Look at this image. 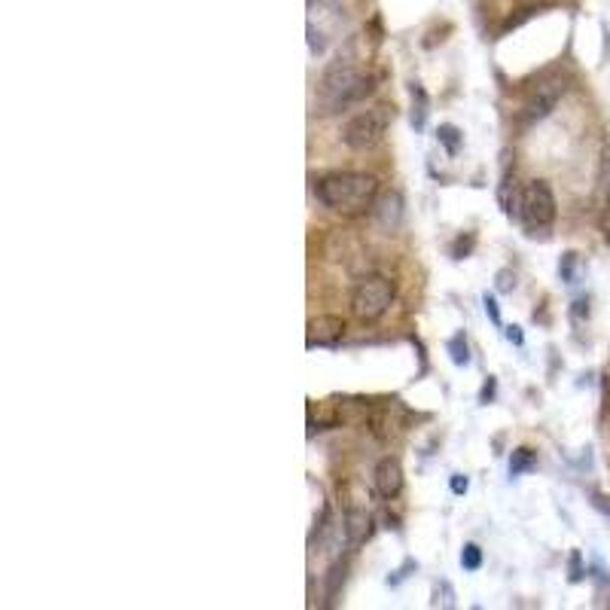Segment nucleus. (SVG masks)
Listing matches in <instances>:
<instances>
[{
    "label": "nucleus",
    "instance_id": "19",
    "mask_svg": "<svg viewBox=\"0 0 610 610\" xmlns=\"http://www.w3.org/2000/svg\"><path fill=\"white\" fill-rule=\"evenodd\" d=\"M473 244H476V235H473V232L458 235V238H455V244H452V257H455V260H464V257L473 251Z\"/></svg>",
    "mask_w": 610,
    "mask_h": 610
},
{
    "label": "nucleus",
    "instance_id": "9",
    "mask_svg": "<svg viewBox=\"0 0 610 610\" xmlns=\"http://www.w3.org/2000/svg\"><path fill=\"white\" fill-rule=\"evenodd\" d=\"M342 531H345V543L351 549H357V546H363L366 540L373 537L376 519H373V513L366 510V507H348L345 519H342Z\"/></svg>",
    "mask_w": 610,
    "mask_h": 610
},
{
    "label": "nucleus",
    "instance_id": "16",
    "mask_svg": "<svg viewBox=\"0 0 610 610\" xmlns=\"http://www.w3.org/2000/svg\"><path fill=\"white\" fill-rule=\"evenodd\" d=\"M345 574H348V565H345V562H336V565L330 568V574H327V604L336 601V595H339V589H342V583H345Z\"/></svg>",
    "mask_w": 610,
    "mask_h": 610
},
{
    "label": "nucleus",
    "instance_id": "23",
    "mask_svg": "<svg viewBox=\"0 0 610 610\" xmlns=\"http://www.w3.org/2000/svg\"><path fill=\"white\" fill-rule=\"evenodd\" d=\"M513 287H516V275H513L510 269H501V272H498V290H501V293H510Z\"/></svg>",
    "mask_w": 610,
    "mask_h": 610
},
{
    "label": "nucleus",
    "instance_id": "4",
    "mask_svg": "<svg viewBox=\"0 0 610 610\" xmlns=\"http://www.w3.org/2000/svg\"><path fill=\"white\" fill-rule=\"evenodd\" d=\"M394 302V281L388 275H363L351 293V315L363 324L379 321Z\"/></svg>",
    "mask_w": 610,
    "mask_h": 610
},
{
    "label": "nucleus",
    "instance_id": "6",
    "mask_svg": "<svg viewBox=\"0 0 610 610\" xmlns=\"http://www.w3.org/2000/svg\"><path fill=\"white\" fill-rule=\"evenodd\" d=\"M562 95H565V83H562V80H546V83H540L537 92L525 101V107H522V113H519V122H522V126H534V122L546 119L549 113L556 110V104H559Z\"/></svg>",
    "mask_w": 610,
    "mask_h": 610
},
{
    "label": "nucleus",
    "instance_id": "2",
    "mask_svg": "<svg viewBox=\"0 0 610 610\" xmlns=\"http://www.w3.org/2000/svg\"><path fill=\"white\" fill-rule=\"evenodd\" d=\"M373 89H376V80L370 74H363L351 58H336L321 77L318 104L324 113H339L363 98H370Z\"/></svg>",
    "mask_w": 610,
    "mask_h": 610
},
{
    "label": "nucleus",
    "instance_id": "8",
    "mask_svg": "<svg viewBox=\"0 0 610 610\" xmlns=\"http://www.w3.org/2000/svg\"><path fill=\"white\" fill-rule=\"evenodd\" d=\"M342 336H345V321L339 315H318L309 321L305 345L309 348H333Z\"/></svg>",
    "mask_w": 610,
    "mask_h": 610
},
{
    "label": "nucleus",
    "instance_id": "26",
    "mask_svg": "<svg viewBox=\"0 0 610 610\" xmlns=\"http://www.w3.org/2000/svg\"><path fill=\"white\" fill-rule=\"evenodd\" d=\"M571 315H574V318H589V302H586V299H577L574 309H571Z\"/></svg>",
    "mask_w": 610,
    "mask_h": 610
},
{
    "label": "nucleus",
    "instance_id": "20",
    "mask_svg": "<svg viewBox=\"0 0 610 610\" xmlns=\"http://www.w3.org/2000/svg\"><path fill=\"white\" fill-rule=\"evenodd\" d=\"M577 263H580V257H577L574 251H568V254L562 257V263H559V275H562V281H565V284H574Z\"/></svg>",
    "mask_w": 610,
    "mask_h": 610
},
{
    "label": "nucleus",
    "instance_id": "1",
    "mask_svg": "<svg viewBox=\"0 0 610 610\" xmlns=\"http://www.w3.org/2000/svg\"><path fill=\"white\" fill-rule=\"evenodd\" d=\"M315 196L333 214L363 217L379 199V177L366 171H330L315 180Z\"/></svg>",
    "mask_w": 610,
    "mask_h": 610
},
{
    "label": "nucleus",
    "instance_id": "3",
    "mask_svg": "<svg viewBox=\"0 0 610 610\" xmlns=\"http://www.w3.org/2000/svg\"><path fill=\"white\" fill-rule=\"evenodd\" d=\"M516 220L525 226L528 235L549 232V226L556 223V196L549 190L546 180L525 183L519 193V205H516Z\"/></svg>",
    "mask_w": 610,
    "mask_h": 610
},
{
    "label": "nucleus",
    "instance_id": "21",
    "mask_svg": "<svg viewBox=\"0 0 610 610\" xmlns=\"http://www.w3.org/2000/svg\"><path fill=\"white\" fill-rule=\"evenodd\" d=\"M482 305H485V315L492 318V324H495V327H501V309H498V299H495L492 293H485V296H482Z\"/></svg>",
    "mask_w": 610,
    "mask_h": 610
},
{
    "label": "nucleus",
    "instance_id": "13",
    "mask_svg": "<svg viewBox=\"0 0 610 610\" xmlns=\"http://www.w3.org/2000/svg\"><path fill=\"white\" fill-rule=\"evenodd\" d=\"M446 351H449V357H452L455 366H470V345H467L464 333H455V336L446 342Z\"/></svg>",
    "mask_w": 610,
    "mask_h": 610
},
{
    "label": "nucleus",
    "instance_id": "24",
    "mask_svg": "<svg viewBox=\"0 0 610 610\" xmlns=\"http://www.w3.org/2000/svg\"><path fill=\"white\" fill-rule=\"evenodd\" d=\"M449 488H452V495H464L467 488H470V479H467L464 473H455V476L449 479Z\"/></svg>",
    "mask_w": 610,
    "mask_h": 610
},
{
    "label": "nucleus",
    "instance_id": "22",
    "mask_svg": "<svg viewBox=\"0 0 610 610\" xmlns=\"http://www.w3.org/2000/svg\"><path fill=\"white\" fill-rule=\"evenodd\" d=\"M309 46H312V55H321L327 49V40L321 31H315V25H309Z\"/></svg>",
    "mask_w": 610,
    "mask_h": 610
},
{
    "label": "nucleus",
    "instance_id": "10",
    "mask_svg": "<svg viewBox=\"0 0 610 610\" xmlns=\"http://www.w3.org/2000/svg\"><path fill=\"white\" fill-rule=\"evenodd\" d=\"M373 214H376V220H379L385 229H397V226L403 223V196H400V193H385V196H379L376 205H373Z\"/></svg>",
    "mask_w": 610,
    "mask_h": 610
},
{
    "label": "nucleus",
    "instance_id": "5",
    "mask_svg": "<svg viewBox=\"0 0 610 610\" xmlns=\"http://www.w3.org/2000/svg\"><path fill=\"white\" fill-rule=\"evenodd\" d=\"M391 119H394V107H388V104L354 113L342 129V144L351 150H373L385 138Z\"/></svg>",
    "mask_w": 610,
    "mask_h": 610
},
{
    "label": "nucleus",
    "instance_id": "15",
    "mask_svg": "<svg viewBox=\"0 0 610 610\" xmlns=\"http://www.w3.org/2000/svg\"><path fill=\"white\" fill-rule=\"evenodd\" d=\"M598 190L604 196V208L610 211V144L601 153V168H598Z\"/></svg>",
    "mask_w": 610,
    "mask_h": 610
},
{
    "label": "nucleus",
    "instance_id": "18",
    "mask_svg": "<svg viewBox=\"0 0 610 610\" xmlns=\"http://www.w3.org/2000/svg\"><path fill=\"white\" fill-rule=\"evenodd\" d=\"M434 607H455V589L446 580H440L434 589Z\"/></svg>",
    "mask_w": 610,
    "mask_h": 610
},
{
    "label": "nucleus",
    "instance_id": "27",
    "mask_svg": "<svg viewBox=\"0 0 610 610\" xmlns=\"http://www.w3.org/2000/svg\"><path fill=\"white\" fill-rule=\"evenodd\" d=\"M507 339H510L513 345H525V333H522V327H507Z\"/></svg>",
    "mask_w": 610,
    "mask_h": 610
},
{
    "label": "nucleus",
    "instance_id": "17",
    "mask_svg": "<svg viewBox=\"0 0 610 610\" xmlns=\"http://www.w3.org/2000/svg\"><path fill=\"white\" fill-rule=\"evenodd\" d=\"M461 568L464 571H479L482 568V549L476 543H464V549H461Z\"/></svg>",
    "mask_w": 610,
    "mask_h": 610
},
{
    "label": "nucleus",
    "instance_id": "7",
    "mask_svg": "<svg viewBox=\"0 0 610 610\" xmlns=\"http://www.w3.org/2000/svg\"><path fill=\"white\" fill-rule=\"evenodd\" d=\"M373 485H376V492H379L385 501L400 498V492H403V464H400V458L385 455V458L376 464V470H373Z\"/></svg>",
    "mask_w": 610,
    "mask_h": 610
},
{
    "label": "nucleus",
    "instance_id": "14",
    "mask_svg": "<svg viewBox=\"0 0 610 610\" xmlns=\"http://www.w3.org/2000/svg\"><path fill=\"white\" fill-rule=\"evenodd\" d=\"M437 141L443 144V150H446L449 156H455V153L461 150V144H464V135H461L455 126H449V122H446V126L437 129Z\"/></svg>",
    "mask_w": 610,
    "mask_h": 610
},
{
    "label": "nucleus",
    "instance_id": "11",
    "mask_svg": "<svg viewBox=\"0 0 610 610\" xmlns=\"http://www.w3.org/2000/svg\"><path fill=\"white\" fill-rule=\"evenodd\" d=\"M409 92H412V129L421 132L427 122V113H431V98H427L421 83H412Z\"/></svg>",
    "mask_w": 610,
    "mask_h": 610
},
{
    "label": "nucleus",
    "instance_id": "12",
    "mask_svg": "<svg viewBox=\"0 0 610 610\" xmlns=\"http://www.w3.org/2000/svg\"><path fill=\"white\" fill-rule=\"evenodd\" d=\"M534 467H537V452H534V449L522 446V449L513 452V458H510V476H522V473H528V470H534Z\"/></svg>",
    "mask_w": 610,
    "mask_h": 610
},
{
    "label": "nucleus",
    "instance_id": "25",
    "mask_svg": "<svg viewBox=\"0 0 610 610\" xmlns=\"http://www.w3.org/2000/svg\"><path fill=\"white\" fill-rule=\"evenodd\" d=\"M592 507H595L598 513L610 516V498H607V495H601V492H592Z\"/></svg>",
    "mask_w": 610,
    "mask_h": 610
},
{
    "label": "nucleus",
    "instance_id": "28",
    "mask_svg": "<svg viewBox=\"0 0 610 610\" xmlns=\"http://www.w3.org/2000/svg\"><path fill=\"white\" fill-rule=\"evenodd\" d=\"M492 397H495V379H488V382H485V388H482V403H488Z\"/></svg>",
    "mask_w": 610,
    "mask_h": 610
}]
</instances>
